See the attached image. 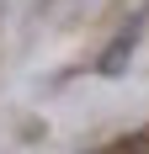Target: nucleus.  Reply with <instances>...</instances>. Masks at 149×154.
<instances>
[{
	"instance_id": "1",
	"label": "nucleus",
	"mask_w": 149,
	"mask_h": 154,
	"mask_svg": "<svg viewBox=\"0 0 149 154\" xmlns=\"http://www.w3.org/2000/svg\"><path fill=\"white\" fill-rule=\"evenodd\" d=\"M144 21H149V5H138V11L117 27V37H112V43H106V53L96 59V75H101V80H117L122 69L133 64V48H138V37H144Z\"/></svg>"
}]
</instances>
